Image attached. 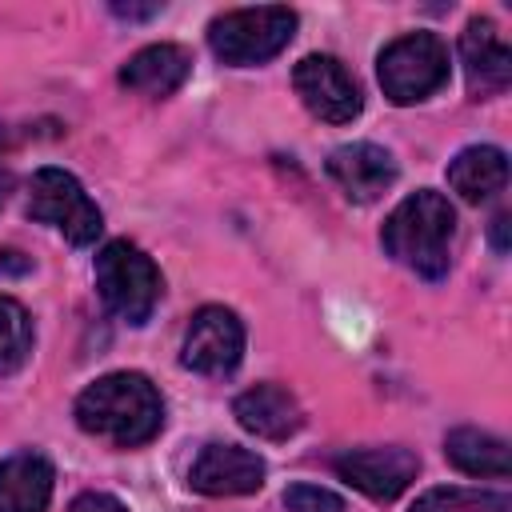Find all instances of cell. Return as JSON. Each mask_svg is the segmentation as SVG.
<instances>
[{"label":"cell","mask_w":512,"mask_h":512,"mask_svg":"<svg viewBox=\"0 0 512 512\" xmlns=\"http://www.w3.org/2000/svg\"><path fill=\"white\" fill-rule=\"evenodd\" d=\"M76 424L116 448L148 444L164 428V400L140 372H108L76 396Z\"/></svg>","instance_id":"cell-1"},{"label":"cell","mask_w":512,"mask_h":512,"mask_svg":"<svg viewBox=\"0 0 512 512\" xmlns=\"http://www.w3.org/2000/svg\"><path fill=\"white\" fill-rule=\"evenodd\" d=\"M452 240H456V212L448 204V196L420 188L412 196H404L392 216L384 220L380 244L384 252L412 268L424 280H444L448 264H452Z\"/></svg>","instance_id":"cell-2"},{"label":"cell","mask_w":512,"mask_h":512,"mask_svg":"<svg viewBox=\"0 0 512 512\" xmlns=\"http://www.w3.org/2000/svg\"><path fill=\"white\" fill-rule=\"evenodd\" d=\"M292 36H296V12L284 4L232 8L208 24V48L232 68H252L280 56Z\"/></svg>","instance_id":"cell-3"},{"label":"cell","mask_w":512,"mask_h":512,"mask_svg":"<svg viewBox=\"0 0 512 512\" xmlns=\"http://www.w3.org/2000/svg\"><path fill=\"white\" fill-rule=\"evenodd\" d=\"M96 288L108 312H116L128 324H148V316L160 304L164 276L148 252H140L128 240H112L96 252Z\"/></svg>","instance_id":"cell-4"},{"label":"cell","mask_w":512,"mask_h":512,"mask_svg":"<svg viewBox=\"0 0 512 512\" xmlns=\"http://www.w3.org/2000/svg\"><path fill=\"white\" fill-rule=\"evenodd\" d=\"M376 76L392 104H420L448 84V48L436 32H408L376 56Z\"/></svg>","instance_id":"cell-5"},{"label":"cell","mask_w":512,"mask_h":512,"mask_svg":"<svg viewBox=\"0 0 512 512\" xmlns=\"http://www.w3.org/2000/svg\"><path fill=\"white\" fill-rule=\"evenodd\" d=\"M28 216L40 220V224H52V228L64 232V240L76 244V248L92 244V240L100 236V228H104V216H100V208L88 200L84 184H80L72 172L52 168V164L40 168V172L32 176V184H28Z\"/></svg>","instance_id":"cell-6"},{"label":"cell","mask_w":512,"mask_h":512,"mask_svg":"<svg viewBox=\"0 0 512 512\" xmlns=\"http://www.w3.org/2000/svg\"><path fill=\"white\" fill-rule=\"evenodd\" d=\"M244 356V324L224 304H204L184 332L180 364L200 376H228Z\"/></svg>","instance_id":"cell-7"},{"label":"cell","mask_w":512,"mask_h":512,"mask_svg":"<svg viewBox=\"0 0 512 512\" xmlns=\"http://www.w3.org/2000/svg\"><path fill=\"white\" fill-rule=\"evenodd\" d=\"M292 88L304 100V108L316 120H328V124H348L364 108V96H360L356 76L336 56H320V52L304 56L292 68Z\"/></svg>","instance_id":"cell-8"},{"label":"cell","mask_w":512,"mask_h":512,"mask_svg":"<svg viewBox=\"0 0 512 512\" xmlns=\"http://www.w3.org/2000/svg\"><path fill=\"white\" fill-rule=\"evenodd\" d=\"M336 476L348 480L356 492H364L368 500H396L420 472L416 452L408 448H348L332 460Z\"/></svg>","instance_id":"cell-9"},{"label":"cell","mask_w":512,"mask_h":512,"mask_svg":"<svg viewBox=\"0 0 512 512\" xmlns=\"http://www.w3.org/2000/svg\"><path fill=\"white\" fill-rule=\"evenodd\" d=\"M460 64L472 100H492L512 84V48L484 16L468 20V28L460 32Z\"/></svg>","instance_id":"cell-10"},{"label":"cell","mask_w":512,"mask_h":512,"mask_svg":"<svg viewBox=\"0 0 512 512\" xmlns=\"http://www.w3.org/2000/svg\"><path fill=\"white\" fill-rule=\"evenodd\" d=\"M264 484V460L240 444H204L188 468V488L200 496H248Z\"/></svg>","instance_id":"cell-11"},{"label":"cell","mask_w":512,"mask_h":512,"mask_svg":"<svg viewBox=\"0 0 512 512\" xmlns=\"http://www.w3.org/2000/svg\"><path fill=\"white\" fill-rule=\"evenodd\" d=\"M328 176L344 188L348 200L372 204V200H380L396 184V160H392L388 148L356 140V144H340L328 156Z\"/></svg>","instance_id":"cell-12"},{"label":"cell","mask_w":512,"mask_h":512,"mask_svg":"<svg viewBox=\"0 0 512 512\" xmlns=\"http://www.w3.org/2000/svg\"><path fill=\"white\" fill-rule=\"evenodd\" d=\"M232 416H236V424L244 432L260 436V440H272V444L296 436L300 424H304L300 400L280 384H256V388L240 392L232 400Z\"/></svg>","instance_id":"cell-13"},{"label":"cell","mask_w":512,"mask_h":512,"mask_svg":"<svg viewBox=\"0 0 512 512\" xmlns=\"http://www.w3.org/2000/svg\"><path fill=\"white\" fill-rule=\"evenodd\" d=\"M188 72H192V52L184 44H148L124 60L120 84L136 96L164 100L188 80Z\"/></svg>","instance_id":"cell-14"},{"label":"cell","mask_w":512,"mask_h":512,"mask_svg":"<svg viewBox=\"0 0 512 512\" xmlns=\"http://www.w3.org/2000/svg\"><path fill=\"white\" fill-rule=\"evenodd\" d=\"M52 460L40 452H12L0 460V512H44L52 500Z\"/></svg>","instance_id":"cell-15"},{"label":"cell","mask_w":512,"mask_h":512,"mask_svg":"<svg viewBox=\"0 0 512 512\" xmlns=\"http://www.w3.org/2000/svg\"><path fill=\"white\" fill-rule=\"evenodd\" d=\"M448 184L452 192H460V200L468 204H480V200H492L496 192H504L508 184V156L504 148L496 144H472V148H460L448 164Z\"/></svg>","instance_id":"cell-16"},{"label":"cell","mask_w":512,"mask_h":512,"mask_svg":"<svg viewBox=\"0 0 512 512\" xmlns=\"http://www.w3.org/2000/svg\"><path fill=\"white\" fill-rule=\"evenodd\" d=\"M444 456L464 472V476H492L504 480L512 472L508 444L484 428H452L444 436Z\"/></svg>","instance_id":"cell-17"},{"label":"cell","mask_w":512,"mask_h":512,"mask_svg":"<svg viewBox=\"0 0 512 512\" xmlns=\"http://www.w3.org/2000/svg\"><path fill=\"white\" fill-rule=\"evenodd\" d=\"M504 492H480V488H428L408 512H508Z\"/></svg>","instance_id":"cell-18"},{"label":"cell","mask_w":512,"mask_h":512,"mask_svg":"<svg viewBox=\"0 0 512 512\" xmlns=\"http://www.w3.org/2000/svg\"><path fill=\"white\" fill-rule=\"evenodd\" d=\"M32 352V316L12 296H0V372L16 368Z\"/></svg>","instance_id":"cell-19"},{"label":"cell","mask_w":512,"mask_h":512,"mask_svg":"<svg viewBox=\"0 0 512 512\" xmlns=\"http://www.w3.org/2000/svg\"><path fill=\"white\" fill-rule=\"evenodd\" d=\"M284 508L288 512H344V500L320 484H292L284 488Z\"/></svg>","instance_id":"cell-20"},{"label":"cell","mask_w":512,"mask_h":512,"mask_svg":"<svg viewBox=\"0 0 512 512\" xmlns=\"http://www.w3.org/2000/svg\"><path fill=\"white\" fill-rule=\"evenodd\" d=\"M68 512H128V508H124V500L112 496V492H80V496L68 504Z\"/></svg>","instance_id":"cell-21"},{"label":"cell","mask_w":512,"mask_h":512,"mask_svg":"<svg viewBox=\"0 0 512 512\" xmlns=\"http://www.w3.org/2000/svg\"><path fill=\"white\" fill-rule=\"evenodd\" d=\"M112 12L120 16V20H148V16H156L160 12V4H112Z\"/></svg>","instance_id":"cell-22"},{"label":"cell","mask_w":512,"mask_h":512,"mask_svg":"<svg viewBox=\"0 0 512 512\" xmlns=\"http://www.w3.org/2000/svg\"><path fill=\"white\" fill-rule=\"evenodd\" d=\"M488 232H492V248L496 252H508V212H496Z\"/></svg>","instance_id":"cell-23"},{"label":"cell","mask_w":512,"mask_h":512,"mask_svg":"<svg viewBox=\"0 0 512 512\" xmlns=\"http://www.w3.org/2000/svg\"><path fill=\"white\" fill-rule=\"evenodd\" d=\"M8 192H12V172H8V168H0V204L8 200Z\"/></svg>","instance_id":"cell-24"},{"label":"cell","mask_w":512,"mask_h":512,"mask_svg":"<svg viewBox=\"0 0 512 512\" xmlns=\"http://www.w3.org/2000/svg\"><path fill=\"white\" fill-rule=\"evenodd\" d=\"M12 140H16V136H12V128H8V124H0V152H4V148H12Z\"/></svg>","instance_id":"cell-25"}]
</instances>
